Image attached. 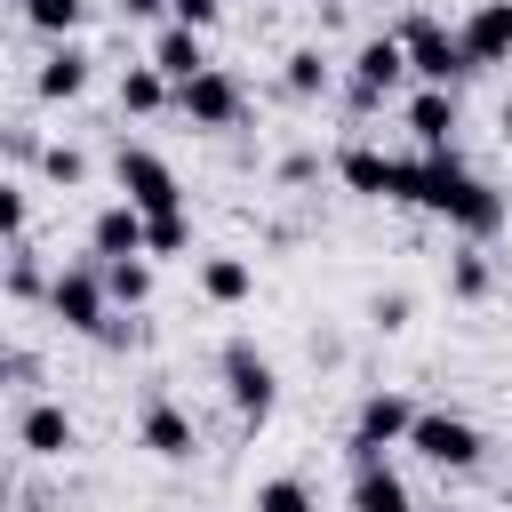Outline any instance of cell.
Returning a JSON list of instances; mask_svg holds the SVG:
<instances>
[{
  "label": "cell",
  "instance_id": "6da1fadb",
  "mask_svg": "<svg viewBox=\"0 0 512 512\" xmlns=\"http://www.w3.org/2000/svg\"><path fill=\"white\" fill-rule=\"evenodd\" d=\"M216 384H224V400H232V416H240L248 432L272 424V408H280V368H272V352H264L256 336H224V344H216Z\"/></svg>",
  "mask_w": 512,
  "mask_h": 512
},
{
  "label": "cell",
  "instance_id": "7a4b0ae2",
  "mask_svg": "<svg viewBox=\"0 0 512 512\" xmlns=\"http://www.w3.org/2000/svg\"><path fill=\"white\" fill-rule=\"evenodd\" d=\"M400 32V48H408V72H416V88H464L480 64L464 56V40H456V24H440V16H400L392 24Z\"/></svg>",
  "mask_w": 512,
  "mask_h": 512
},
{
  "label": "cell",
  "instance_id": "3957f363",
  "mask_svg": "<svg viewBox=\"0 0 512 512\" xmlns=\"http://www.w3.org/2000/svg\"><path fill=\"white\" fill-rule=\"evenodd\" d=\"M408 432H416V400L376 384V392H360V408L344 424V464H376L384 448H408Z\"/></svg>",
  "mask_w": 512,
  "mask_h": 512
},
{
  "label": "cell",
  "instance_id": "277c9868",
  "mask_svg": "<svg viewBox=\"0 0 512 512\" xmlns=\"http://www.w3.org/2000/svg\"><path fill=\"white\" fill-rule=\"evenodd\" d=\"M48 320L72 336H96L112 320V288H104V256H64L56 288H48Z\"/></svg>",
  "mask_w": 512,
  "mask_h": 512
},
{
  "label": "cell",
  "instance_id": "5b68a950",
  "mask_svg": "<svg viewBox=\"0 0 512 512\" xmlns=\"http://www.w3.org/2000/svg\"><path fill=\"white\" fill-rule=\"evenodd\" d=\"M176 112H184L200 136H232V128H248V80H240L232 64H208V72H192V80L176 88Z\"/></svg>",
  "mask_w": 512,
  "mask_h": 512
},
{
  "label": "cell",
  "instance_id": "8992f818",
  "mask_svg": "<svg viewBox=\"0 0 512 512\" xmlns=\"http://www.w3.org/2000/svg\"><path fill=\"white\" fill-rule=\"evenodd\" d=\"M408 448H416L432 472H480V456H488V432H480L464 408H416V432H408Z\"/></svg>",
  "mask_w": 512,
  "mask_h": 512
},
{
  "label": "cell",
  "instance_id": "52a82bcc",
  "mask_svg": "<svg viewBox=\"0 0 512 512\" xmlns=\"http://www.w3.org/2000/svg\"><path fill=\"white\" fill-rule=\"evenodd\" d=\"M112 184H120V200H136L144 216L184 208V176H176L152 144H112Z\"/></svg>",
  "mask_w": 512,
  "mask_h": 512
},
{
  "label": "cell",
  "instance_id": "ba28073f",
  "mask_svg": "<svg viewBox=\"0 0 512 512\" xmlns=\"http://www.w3.org/2000/svg\"><path fill=\"white\" fill-rule=\"evenodd\" d=\"M344 80L392 104V96L416 80V72H408V48H400V32H360V40H352V56H344Z\"/></svg>",
  "mask_w": 512,
  "mask_h": 512
},
{
  "label": "cell",
  "instance_id": "9c48e42d",
  "mask_svg": "<svg viewBox=\"0 0 512 512\" xmlns=\"http://www.w3.org/2000/svg\"><path fill=\"white\" fill-rule=\"evenodd\" d=\"M136 448L160 456V464H192V456H200V424H192V408H176L168 392H152V400L136 408Z\"/></svg>",
  "mask_w": 512,
  "mask_h": 512
},
{
  "label": "cell",
  "instance_id": "30bf717a",
  "mask_svg": "<svg viewBox=\"0 0 512 512\" xmlns=\"http://www.w3.org/2000/svg\"><path fill=\"white\" fill-rule=\"evenodd\" d=\"M336 184H344L352 200H400V192H408V152L344 144V152H336Z\"/></svg>",
  "mask_w": 512,
  "mask_h": 512
},
{
  "label": "cell",
  "instance_id": "8fae6325",
  "mask_svg": "<svg viewBox=\"0 0 512 512\" xmlns=\"http://www.w3.org/2000/svg\"><path fill=\"white\" fill-rule=\"evenodd\" d=\"M16 448H24L32 464H64V456L80 448L72 408H64V400H24V408H16Z\"/></svg>",
  "mask_w": 512,
  "mask_h": 512
},
{
  "label": "cell",
  "instance_id": "7c38bea8",
  "mask_svg": "<svg viewBox=\"0 0 512 512\" xmlns=\"http://www.w3.org/2000/svg\"><path fill=\"white\" fill-rule=\"evenodd\" d=\"M88 80H96V56H88L80 40H48V56L32 64V96H40V104H80Z\"/></svg>",
  "mask_w": 512,
  "mask_h": 512
},
{
  "label": "cell",
  "instance_id": "4fadbf2b",
  "mask_svg": "<svg viewBox=\"0 0 512 512\" xmlns=\"http://www.w3.org/2000/svg\"><path fill=\"white\" fill-rule=\"evenodd\" d=\"M456 40H464V56H472L480 72L512 64V0H472V8L456 16Z\"/></svg>",
  "mask_w": 512,
  "mask_h": 512
},
{
  "label": "cell",
  "instance_id": "5bb4252c",
  "mask_svg": "<svg viewBox=\"0 0 512 512\" xmlns=\"http://www.w3.org/2000/svg\"><path fill=\"white\" fill-rule=\"evenodd\" d=\"M400 120H408L416 152H448V144H456V128H464V104H456V88H408Z\"/></svg>",
  "mask_w": 512,
  "mask_h": 512
},
{
  "label": "cell",
  "instance_id": "9a60e30c",
  "mask_svg": "<svg viewBox=\"0 0 512 512\" xmlns=\"http://www.w3.org/2000/svg\"><path fill=\"white\" fill-rule=\"evenodd\" d=\"M336 80H344V64H336L320 40H296V48L280 56V96H288V104H320Z\"/></svg>",
  "mask_w": 512,
  "mask_h": 512
},
{
  "label": "cell",
  "instance_id": "2e32d148",
  "mask_svg": "<svg viewBox=\"0 0 512 512\" xmlns=\"http://www.w3.org/2000/svg\"><path fill=\"white\" fill-rule=\"evenodd\" d=\"M88 256H104V264L144 256V208H136V200H104V208L88 216Z\"/></svg>",
  "mask_w": 512,
  "mask_h": 512
},
{
  "label": "cell",
  "instance_id": "e0dca14e",
  "mask_svg": "<svg viewBox=\"0 0 512 512\" xmlns=\"http://www.w3.org/2000/svg\"><path fill=\"white\" fill-rule=\"evenodd\" d=\"M192 280H200V296H208L216 312H240V304L256 296V264H248V256H232V248L200 256V264H192Z\"/></svg>",
  "mask_w": 512,
  "mask_h": 512
},
{
  "label": "cell",
  "instance_id": "ac0fdd59",
  "mask_svg": "<svg viewBox=\"0 0 512 512\" xmlns=\"http://www.w3.org/2000/svg\"><path fill=\"white\" fill-rule=\"evenodd\" d=\"M144 56L184 88L192 72H208V32H192V24H176V16H168V24H152V48H144Z\"/></svg>",
  "mask_w": 512,
  "mask_h": 512
},
{
  "label": "cell",
  "instance_id": "d6986e66",
  "mask_svg": "<svg viewBox=\"0 0 512 512\" xmlns=\"http://www.w3.org/2000/svg\"><path fill=\"white\" fill-rule=\"evenodd\" d=\"M344 504L352 512H424L416 496H408V480L376 456V464H352V488H344Z\"/></svg>",
  "mask_w": 512,
  "mask_h": 512
},
{
  "label": "cell",
  "instance_id": "ffe728a7",
  "mask_svg": "<svg viewBox=\"0 0 512 512\" xmlns=\"http://www.w3.org/2000/svg\"><path fill=\"white\" fill-rule=\"evenodd\" d=\"M120 112L128 120H160V112H176V80L144 56V64H120Z\"/></svg>",
  "mask_w": 512,
  "mask_h": 512
},
{
  "label": "cell",
  "instance_id": "44dd1931",
  "mask_svg": "<svg viewBox=\"0 0 512 512\" xmlns=\"http://www.w3.org/2000/svg\"><path fill=\"white\" fill-rule=\"evenodd\" d=\"M448 296H456V304H488V296H496V256H488V240H456V256H448Z\"/></svg>",
  "mask_w": 512,
  "mask_h": 512
},
{
  "label": "cell",
  "instance_id": "7402d4cb",
  "mask_svg": "<svg viewBox=\"0 0 512 512\" xmlns=\"http://www.w3.org/2000/svg\"><path fill=\"white\" fill-rule=\"evenodd\" d=\"M48 288H56V272L40 264V248L32 240H8V304L32 312V304H48Z\"/></svg>",
  "mask_w": 512,
  "mask_h": 512
},
{
  "label": "cell",
  "instance_id": "603a6c76",
  "mask_svg": "<svg viewBox=\"0 0 512 512\" xmlns=\"http://www.w3.org/2000/svg\"><path fill=\"white\" fill-rule=\"evenodd\" d=\"M16 16H24L40 40H80V24H88V0H16Z\"/></svg>",
  "mask_w": 512,
  "mask_h": 512
},
{
  "label": "cell",
  "instance_id": "cb8c5ba5",
  "mask_svg": "<svg viewBox=\"0 0 512 512\" xmlns=\"http://www.w3.org/2000/svg\"><path fill=\"white\" fill-rule=\"evenodd\" d=\"M104 288H112L120 312H144V304H152V256H120V264H104Z\"/></svg>",
  "mask_w": 512,
  "mask_h": 512
},
{
  "label": "cell",
  "instance_id": "d4e9b609",
  "mask_svg": "<svg viewBox=\"0 0 512 512\" xmlns=\"http://www.w3.org/2000/svg\"><path fill=\"white\" fill-rule=\"evenodd\" d=\"M144 256H192V208L144 216Z\"/></svg>",
  "mask_w": 512,
  "mask_h": 512
},
{
  "label": "cell",
  "instance_id": "484cf974",
  "mask_svg": "<svg viewBox=\"0 0 512 512\" xmlns=\"http://www.w3.org/2000/svg\"><path fill=\"white\" fill-rule=\"evenodd\" d=\"M248 512H320V504H312V488L296 472H272V480H256V504Z\"/></svg>",
  "mask_w": 512,
  "mask_h": 512
},
{
  "label": "cell",
  "instance_id": "4316f807",
  "mask_svg": "<svg viewBox=\"0 0 512 512\" xmlns=\"http://www.w3.org/2000/svg\"><path fill=\"white\" fill-rule=\"evenodd\" d=\"M40 184L80 192V184H88V152H80V144H48V152H40Z\"/></svg>",
  "mask_w": 512,
  "mask_h": 512
},
{
  "label": "cell",
  "instance_id": "83f0119b",
  "mask_svg": "<svg viewBox=\"0 0 512 512\" xmlns=\"http://www.w3.org/2000/svg\"><path fill=\"white\" fill-rule=\"evenodd\" d=\"M408 320H416V296H408V288H376V296H368V328H376V336H400Z\"/></svg>",
  "mask_w": 512,
  "mask_h": 512
},
{
  "label": "cell",
  "instance_id": "f1b7e54d",
  "mask_svg": "<svg viewBox=\"0 0 512 512\" xmlns=\"http://www.w3.org/2000/svg\"><path fill=\"white\" fill-rule=\"evenodd\" d=\"M0 232H8V240H32V184H24V176L0 184Z\"/></svg>",
  "mask_w": 512,
  "mask_h": 512
},
{
  "label": "cell",
  "instance_id": "f546056e",
  "mask_svg": "<svg viewBox=\"0 0 512 512\" xmlns=\"http://www.w3.org/2000/svg\"><path fill=\"white\" fill-rule=\"evenodd\" d=\"M144 336H152V328H144V320H136V312H120V304H112V320H104V328H96V336H88V344H96V352H136V344H144Z\"/></svg>",
  "mask_w": 512,
  "mask_h": 512
},
{
  "label": "cell",
  "instance_id": "4dcf8cb0",
  "mask_svg": "<svg viewBox=\"0 0 512 512\" xmlns=\"http://www.w3.org/2000/svg\"><path fill=\"white\" fill-rule=\"evenodd\" d=\"M0 376L24 392V400H40V376H48V360L32 352V344H8V360H0Z\"/></svg>",
  "mask_w": 512,
  "mask_h": 512
},
{
  "label": "cell",
  "instance_id": "1f68e13d",
  "mask_svg": "<svg viewBox=\"0 0 512 512\" xmlns=\"http://www.w3.org/2000/svg\"><path fill=\"white\" fill-rule=\"evenodd\" d=\"M320 168H336V152H328V160H320V152H312V144H304V152H288V160H280V168H272V184H280V192H304V184H312V176H320Z\"/></svg>",
  "mask_w": 512,
  "mask_h": 512
},
{
  "label": "cell",
  "instance_id": "d6a6232c",
  "mask_svg": "<svg viewBox=\"0 0 512 512\" xmlns=\"http://www.w3.org/2000/svg\"><path fill=\"white\" fill-rule=\"evenodd\" d=\"M168 16L192 24V32H216V24H224V0H168Z\"/></svg>",
  "mask_w": 512,
  "mask_h": 512
},
{
  "label": "cell",
  "instance_id": "836d02e7",
  "mask_svg": "<svg viewBox=\"0 0 512 512\" xmlns=\"http://www.w3.org/2000/svg\"><path fill=\"white\" fill-rule=\"evenodd\" d=\"M120 16L128 24H152V16H168V0H120Z\"/></svg>",
  "mask_w": 512,
  "mask_h": 512
},
{
  "label": "cell",
  "instance_id": "e575fe53",
  "mask_svg": "<svg viewBox=\"0 0 512 512\" xmlns=\"http://www.w3.org/2000/svg\"><path fill=\"white\" fill-rule=\"evenodd\" d=\"M496 128H504V144H512V96H504V104H496Z\"/></svg>",
  "mask_w": 512,
  "mask_h": 512
},
{
  "label": "cell",
  "instance_id": "d590c367",
  "mask_svg": "<svg viewBox=\"0 0 512 512\" xmlns=\"http://www.w3.org/2000/svg\"><path fill=\"white\" fill-rule=\"evenodd\" d=\"M432 512H472V504H432Z\"/></svg>",
  "mask_w": 512,
  "mask_h": 512
}]
</instances>
